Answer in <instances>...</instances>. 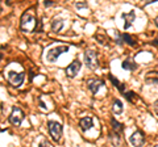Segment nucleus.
Here are the masks:
<instances>
[{"label":"nucleus","instance_id":"obj_1","mask_svg":"<svg viewBox=\"0 0 158 147\" xmlns=\"http://www.w3.org/2000/svg\"><path fill=\"white\" fill-rule=\"evenodd\" d=\"M20 28L25 33H32L37 29V20L36 17L31 13H24L21 16V21H20Z\"/></svg>","mask_w":158,"mask_h":147},{"label":"nucleus","instance_id":"obj_2","mask_svg":"<svg viewBox=\"0 0 158 147\" xmlns=\"http://www.w3.org/2000/svg\"><path fill=\"white\" fill-rule=\"evenodd\" d=\"M48 129H49V134H50V137L54 141L56 142L61 141V137H62V125L61 124H58L56 121H49Z\"/></svg>","mask_w":158,"mask_h":147},{"label":"nucleus","instance_id":"obj_3","mask_svg":"<svg viewBox=\"0 0 158 147\" xmlns=\"http://www.w3.org/2000/svg\"><path fill=\"white\" fill-rule=\"evenodd\" d=\"M110 79L112 80V83L115 84V87L117 88V89L120 91L121 93L125 96V99H127V100H129V101H136V99H137L136 95L133 93V92H131V91H127L125 84H123V83H120V81H118V80L116 79L115 76H112V75H110Z\"/></svg>","mask_w":158,"mask_h":147},{"label":"nucleus","instance_id":"obj_4","mask_svg":"<svg viewBox=\"0 0 158 147\" xmlns=\"http://www.w3.org/2000/svg\"><path fill=\"white\" fill-rule=\"evenodd\" d=\"M69 50V47L67 46H57V47H52L50 50H48L46 53V61L48 62H56L59 57H61V54L63 53H66Z\"/></svg>","mask_w":158,"mask_h":147},{"label":"nucleus","instance_id":"obj_5","mask_svg":"<svg viewBox=\"0 0 158 147\" xmlns=\"http://www.w3.org/2000/svg\"><path fill=\"white\" fill-rule=\"evenodd\" d=\"M85 63L88 68L91 70H96L99 67V62H98V54L94 50H86L85 53Z\"/></svg>","mask_w":158,"mask_h":147},{"label":"nucleus","instance_id":"obj_6","mask_svg":"<svg viewBox=\"0 0 158 147\" xmlns=\"http://www.w3.org/2000/svg\"><path fill=\"white\" fill-rule=\"evenodd\" d=\"M24 117H25V114H24V112L20 109V108L17 106H13V109H12V113L9 114L8 117V120L9 122L13 125V126H20L21 125V122L24 120Z\"/></svg>","mask_w":158,"mask_h":147},{"label":"nucleus","instance_id":"obj_7","mask_svg":"<svg viewBox=\"0 0 158 147\" xmlns=\"http://www.w3.org/2000/svg\"><path fill=\"white\" fill-rule=\"evenodd\" d=\"M7 79L13 87H20L23 84L24 79H25V74L24 72H16V71H9L8 75H7Z\"/></svg>","mask_w":158,"mask_h":147},{"label":"nucleus","instance_id":"obj_8","mask_svg":"<svg viewBox=\"0 0 158 147\" xmlns=\"http://www.w3.org/2000/svg\"><path fill=\"white\" fill-rule=\"evenodd\" d=\"M129 142L133 147H141L145 143V135L141 131H135L131 137H129Z\"/></svg>","mask_w":158,"mask_h":147},{"label":"nucleus","instance_id":"obj_9","mask_svg":"<svg viewBox=\"0 0 158 147\" xmlns=\"http://www.w3.org/2000/svg\"><path fill=\"white\" fill-rule=\"evenodd\" d=\"M81 68H82L81 61H78V59L73 61L71 65H69V67L66 68V75H67L69 77H75V76L78 75V72L81 71Z\"/></svg>","mask_w":158,"mask_h":147},{"label":"nucleus","instance_id":"obj_10","mask_svg":"<svg viewBox=\"0 0 158 147\" xmlns=\"http://www.w3.org/2000/svg\"><path fill=\"white\" fill-rule=\"evenodd\" d=\"M116 43L117 45H121V43H128L131 46H136L137 43L133 38L129 36V34H125V33H117L116 32Z\"/></svg>","mask_w":158,"mask_h":147},{"label":"nucleus","instance_id":"obj_11","mask_svg":"<svg viewBox=\"0 0 158 147\" xmlns=\"http://www.w3.org/2000/svg\"><path fill=\"white\" fill-rule=\"evenodd\" d=\"M104 85V81L103 80H98V79H90L87 81V87L88 89L92 92V95H96L98 91L100 89V87Z\"/></svg>","mask_w":158,"mask_h":147},{"label":"nucleus","instance_id":"obj_12","mask_svg":"<svg viewBox=\"0 0 158 147\" xmlns=\"http://www.w3.org/2000/svg\"><path fill=\"white\" fill-rule=\"evenodd\" d=\"M121 18L124 20V29H129V28L132 26L133 21H135L136 14H135V12H133V11H131V12L123 13V14H121Z\"/></svg>","mask_w":158,"mask_h":147},{"label":"nucleus","instance_id":"obj_13","mask_svg":"<svg viewBox=\"0 0 158 147\" xmlns=\"http://www.w3.org/2000/svg\"><path fill=\"white\" fill-rule=\"evenodd\" d=\"M110 141L115 147H120L123 145L121 134H118V133H113V131H111L110 133Z\"/></svg>","mask_w":158,"mask_h":147},{"label":"nucleus","instance_id":"obj_14","mask_svg":"<svg viewBox=\"0 0 158 147\" xmlns=\"http://www.w3.org/2000/svg\"><path fill=\"white\" fill-rule=\"evenodd\" d=\"M79 125H81L83 131H87L88 129H91L92 125H94L92 117H85V118H82L81 121H79Z\"/></svg>","mask_w":158,"mask_h":147},{"label":"nucleus","instance_id":"obj_15","mask_svg":"<svg viewBox=\"0 0 158 147\" xmlns=\"http://www.w3.org/2000/svg\"><path fill=\"white\" fill-rule=\"evenodd\" d=\"M62 28H63V21H62V18H54L53 22H52V30L53 32H61L62 30Z\"/></svg>","mask_w":158,"mask_h":147},{"label":"nucleus","instance_id":"obj_16","mask_svg":"<svg viewBox=\"0 0 158 147\" xmlns=\"http://www.w3.org/2000/svg\"><path fill=\"white\" fill-rule=\"evenodd\" d=\"M124 108H123V102L120 100H113V104H112V112L115 114H121Z\"/></svg>","mask_w":158,"mask_h":147},{"label":"nucleus","instance_id":"obj_17","mask_svg":"<svg viewBox=\"0 0 158 147\" xmlns=\"http://www.w3.org/2000/svg\"><path fill=\"white\" fill-rule=\"evenodd\" d=\"M123 68L124 70H128V71H135L136 68H137V63L136 62H133L132 59H125L124 62H123Z\"/></svg>","mask_w":158,"mask_h":147},{"label":"nucleus","instance_id":"obj_18","mask_svg":"<svg viewBox=\"0 0 158 147\" xmlns=\"http://www.w3.org/2000/svg\"><path fill=\"white\" fill-rule=\"evenodd\" d=\"M111 125H112V131L113 133H118V134H123V124H120V122H117L115 118L111 120Z\"/></svg>","mask_w":158,"mask_h":147},{"label":"nucleus","instance_id":"obj_19","mask_svg":"<svg viewBox=\"0 0 158 147\" xmlns=\"http://www.w3.org/2000/svg\"><path fill=\"white\" fill-rule=\"evenodd\" d=\"M38 147H50V145H49L48 141H42V142H40Z\"/></svg>","mask_w":158,"mask_h":147},{"label":"nucleus","instance_id":"obj_20","mask_svg":"<svg viewBox=\"0 0 158 147\" xmlns=\"http://www.w3.org/2000/svg\"><path fill=\"white\" fill-rule=\"evenodd\" d=\"M75 6H77V8H83V7H87V4L86 3H77Z\"/></svg>","mask_w":158,"mask_h":147},{"label":"nucleus","instance_id":"obj_21","mask_svg":"<svg viewBox=\"0 0 158 147\" xmlns=\"http://www.w3.org/2000/svg\"><path fill=\"white\" fill-rule=\"evenodd\" d=\"M154 110H156V113L158 114V100L154 102Z\"/></svg>","mask_w":158,"mask_h":147},{"label":"nucleus","instance_id":"obj_22","mask_svg":"<svg viewBox=\"0 0 158 147\" xmlns=\"http://www.w3.org/2000/svg\"><path fill=\"white\" fill-rule=\"evenodd\" d=\"M44 4H45L46 7H49V6H52V4H53V2H48V0H45V2H44Z\"/></svg>","mask_w":158,"mask_h":147},{"label":"nucleus","instance_id":"obj_23","mask_svg":"<svg viewBox=\"0 0 158 147\" xmlns=\"http://www.w3.org/2000/svg\"><path fill=\"white\" fill-rule=\"evenodd\" d=\"M154 22H156V25H157V26H158V16H157V17H156V20H154Z\"/></svg>","mask_w":158,"mask_h":147},{"label":"nucleus","instance_id":"obj_24","mask_svg":"<svg viewBox=\"0 0 158 147\" xmlns=\"http://www.w3.org/2000/svg\"><path fill=\"white\" fill-rule=\"evenodd\" d=\"M154 147H158V145H157V146H154Z\"/></svg>","mask_w":158,"mask_h":147}]
</instances>
